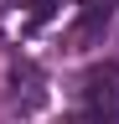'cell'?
I'll return each instance as SVG.
<instances>
[{
    "label": "cell",
    "instance_id": "obj_2",
    "mask_svg": "<svg viewBox=\"0 0 119 124\" xmlns=\"http://www.w3.org/2000/svg\"><path fill=\"white\" fill-rule=\"evenodd\" d=\"M114 16V0H83V21L72 26V41H93Z\"/></svg>",
    "mask_w": 119,
    "mask_h": 124
},
{
    "label": "cell",
    "instance_id": "obj_1",
    "mask_svg": "<svg viewBox=\"0 0 119 124\" xmlns=\"http://www.w3.org/2000/svg\"><path fill=\"white\" fill-rule=\"evenodd\" d=\"M114 78H119V67L88 78V119L93 124H119V88H114Z\"/></svg>",
    "mask_w": 119,
    "mask_h": 124
},
{
    "label": "cell",
    "instance_id": "obj_3",
    "mask_svg": "<svg viewBox=\"0 0 119 124\" xmlns=\"http://www.w3.org/2000/svg\"><path fill=\"white\" fill-rule=\"evenodd\" d=\"M57 16V0H31V16H26V26H47Z\"/></svg>",
    "mask_w": 119,
    "mask_h": 124
}]
</instances>
